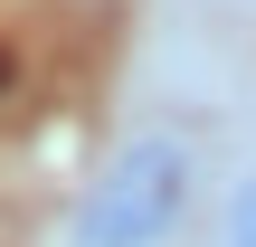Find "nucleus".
Wrapping results in <instances>:
<instances>
[{"instance_id":"3","label":"nucleus","mask_w":256,"mask_h":247,"mask_svg":"<svg viewBox=\"0 0 256 247\" xmlns=\"http://www.w3.org/2000/svg\"><path fill=\"white\" fill-rule=\"evenodd\" d=\"M0 86H10V48H0Z\"/></svg>"},{"instance_id":"1","label":"nucleus","mask_w":256,"mask_h":247,"mask_svg":"<svg viewBox=\"0 0 256 247\" xmlns=\"http://www.w3.org/2000/svg\"><path fill=\"white\" fill-rule=\"evenodd\" d=\"M180 209H190V152L171 133H133L95 171V190L76 209V247H162L180 228Z\"/></svg>"},{"instance_id":"2","label":"nucleus","mask_w":256,"mask_h":247,"mask_svg":"<svg viewBox=\"0 0 256 247\" xmlns=\"http://www.w3.org/2000/svg\"><path fill=\"white\" fill-rule=\"evenodd\" d=\"M218 247H256V181L238 190V209H228V238H218Z\"/></svg>"}]
</instances>
